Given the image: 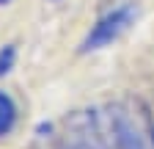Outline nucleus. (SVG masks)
Segmentation results:
<instances>
[{"label":"nucleus","mask_w":154,"mask_h":149,"mask_svg":"<svg viewBox=\"0 0 154 149\" xmlns=\"http://www.w3.org/2000/svg\"><path fill=\"white\" fill-rule=\"evenodd\" d=\"M14 124H17V105L6 91H0V138L8 135Z\"/></svg>","instance_id":"obj_4"},{"label":"nucleus","mask_w":154,"mask_h":149,"mask_svg":"<svg viewBox=\"0 0 154 149\" xmlns=\"http://www.w3.org/2000/svg\"><path fill=\"white\" fill-rule=\"evenodd\" d=\"M113 149H154V127L149 116H138L129 108L116 105L107 113Z\"/></svg>","instance_id":"obj_1"},{"label":"nucleus","mask_w":154,"mask_h":149,"mask_svg":"<svg viewBox=\"0 0 154 149\" xmlns=\"http://www.w3.org/2000/svg\"><path fill=\"white\" fill-rule=\"evenodd\" d=\"M14 58H17V52H14V47H11V44L0 47V78L11 72V66H14Z\"/></svg>","instance_id":"obj_5"},{"label":"nucleus","mask_w":154,"mask_h":149,"mask_svg":"<svg viewBox=\"0 0 154 149\" xmlns=\"http://www.w3.org/2000/svg\"><path fill=\"white\" fill-rule=\"evenodd\" d=\"M47 149H113V138L96 116H85L83 124L72 127V133L63 138L47 135Z\"/></svg>","instance_id":"obj_3"},{"label":"nucleus","mask_w":154,"mask_h":149,"mask_svg":"<svg viewBox=\"0 0 154 149\" xmlns=\"http://www.w3.org/2000/svg\"><path fill=\"white\" fill-rule=\"evenodd\" d=\"M135 20H138V6H135V3L116 6L113 11H107L105 17L96 20V25L85 33L80 50H83V52H94V50H102V47L113 44L121 33L129 30V25H132Z\"/></svg>","instance_id":"obj_2"},{"label":"nucleus","mask_w":154,"mask_h":149,"mask_svg":"<svg viewBox=\"0 0 154 149\" xmlns=\"http://www.w3.org/2000/svg\"><path fill=\"white\" fill-rule=\"evenodd\" d=\"M6 3H11V0H0V6H6Z\"/></svg>","instance_id":"obj_6"}]
</instances>
